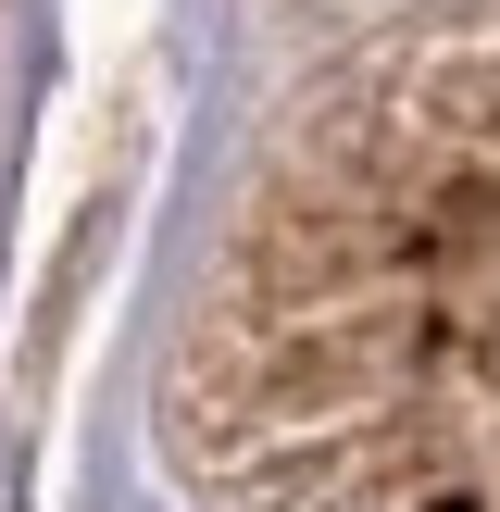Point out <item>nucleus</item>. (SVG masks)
I'll use <instances>...</instances> for the list:
<instances>
[{
	"mask_svg": "<svg viewBox=\"0 0 500 512\" xmlns=\"http://www.w3.org/2000/svg\"><path fill=\"white\" fill-rule=\"evenodd\" d=\"M163 463L188 512H500V0H425L275 125Z\"/></svg>",
	"mask_w": 500,
	"mask_h": 512,
	"instance_id": "1",
	"label": "nucleus"
}]
</instances>
